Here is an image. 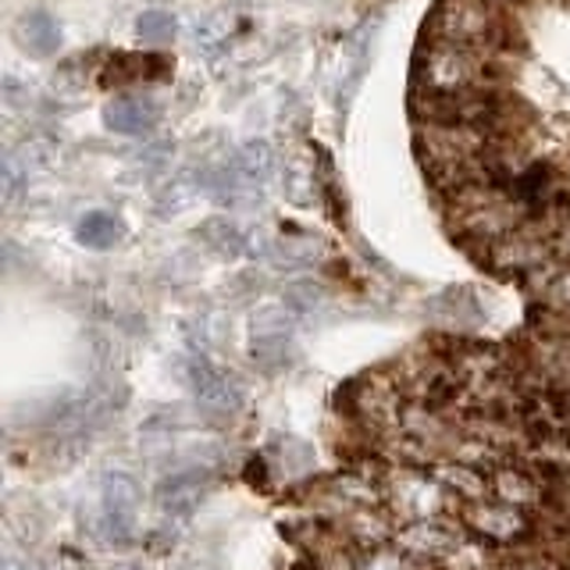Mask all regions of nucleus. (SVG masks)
<instances>
[{
  "instance_id": "obj_1",
  "label": "nucleus",
  "mask_w": 570,
  "mask_h": 570,
  "mask_svg": "<svg viewBox=\"0 0 570 570\" xmlns=\"http://www.w3.org/2000/svg\"><path fill=\"white\" fill-rule=\"evenodd\" d=\"M492 68L478 50L453 47V43H432L414 68V82L421 97H463L478 94L489 82Z\"/></svg>"
},
{
  "instance_id": "obj_2",
  "label": "nucleus",
  "mask_w": 570,
  "mask_h": 570,
  "mask_svg": "<svg viewBox=\"0 0 570 570\" xmlns=\"http://www.w3.org/2000/svg\"><path fill=\"white\" fill-rule=\"evenodd\" d=\"M503 22L492 0H442L432 22V43H453L468 50H492L503 43Z\"/></svg>"
},
{
  "instance_id": "obj_3",
  "label": "nucleus",
  "mask_w": 570,
  "mask_h": 570,
  "mask_svg": "<svg viewBox=\"0 0 570 570\" xmlns=\"http://www.w3.org/2000/svg\"><path fill=\"white\" fill-rule=\"evenodd\" d=\"M136 510H139L136 478L125 471H111L100 485V528L104 539L115 549H129L136 542Z\"/></svg>"
},
{
  "instance_id": "obj_4",
  "label": "nucleus",
  "mask_w": 570,
  "mask_h": 570,
  "mask_svg": "<svg viewBox=\"0 0 570 570\" xmlns=\"http://www.w3.org/2000/svg\"><path fill=\"white\" fill-rule=\"evenodd\" d=\"M189 385L200 400L204 414L210 417H232L239 414L243 406V389L236 385V379H228L222 367H214L207 356H193L189 361Z\"/></svg>"
},
{
  "instance_id": "obj_5",
  "label": "nucleus",
  "mask_w": 570,
  "mask_h": 570,
  "mask_svg": "<svg viewBox=\"0 0 570 570\" xmlns=\"http://www.w3.org/2000/svg\"><path fill=\"white\" fill-rule=\"evenodd\" d=\"M460 517H463V524H468V531L485 534L492 542H517V539H524L531 528L528 513L503 503V499H492V503L489 499H478V503L460 507Z\"/></svg>"
},
{
  "instance_id": "obj_6",
  "label": "nucleus",
  "mask_w": 570,
  "mask_h": 570,
  "mask_svg": "<svg viewBox=\"0 0 570 570\" xmlns=\"http://www.w3.org/2000/svg\"><path fill=\"white\" fill-rule=\"evenodd\" d=\"M254 361L264 371H278L289 364V338H293V314L289 307H261L254 314Z\"/></svg>"
},
{
  "instance_id": "obj_7",
  "label": "nucleus",
  "mask_w": 570,
  "mask_h": 570,
  "mask_svg": "<svg viewBox=\"0 0 570 570\" xmlns=\"http://www.w3.org/2000/svg\"><path fill=\"white\" fill-rule=\"evenodd\" d=\"M392 503L406 521H424V517H439L453 503V495L442 489L435 474H400L396 485H392Z\"/></svg>"
},
{
  "instance_id": "obj_8",
  "label": "nucleus",
  "mask_w": 570,
  "mask_h": 570,
  "mask_svg": "<svg viewBox=\"0 0 570 570\" xmlns=\"http://www.w3.org/2000/svg\"><path fill=\"white\" fill-rule=\"evenodd\" d=\"M396 546L414 560H445L460 549V534L442 517H424V521H410L396 534Z\"/></svg>"
},
{
  "instance_id": "obj_9",
  "label": "nucleus",
  "mask_w": 570,
  "mask_h": 570,
  "mask_svg": "<svg viewBox=\"0 0 570 570\" xmlns=\"http://www.w3.org/2000/svg\"><path fill=\"white\" fill-rule=\"evenodd\" d=\"M207 481H210V468H204V463L171 471L168 478H160V485H157L160 510L171 513V517H189L196 510V503H200Z\"/></svg>"
},
{
  "instance_id": "obj_10",
  "label": "nucleus",
  "mask_w": 570,
  "mask_h": 570,
  "mask_svg": "<svg viewBox=\"0 0 570 570\" xmlns=\"http://www.w3.org/2000/svg\"><path fill=\"white\" fill-rule=\"evenodd\" d=\"M160 111H157V104L150 97H118L104 107V121H107V129H115L121 136H142V132H150L154 125H157Z\"/></svg>"
},
{
  "instance_id": "obj_11",
  "label": "nucleus",
  "mask_w": 570,
  "mask_h": 570,
  "mask_svg": "<svg viewBox=\"0 0 570 570\" xmlns=\"http://www.w3.org/2000/svg\"><path fill=\"white\" fill-rule=\"evenodd\" d=\"M492 495L503 503L528 510L542 503V478L528 468H495L492 471Z\"/></svg>"
},
{
  "instance_id": "obj_12",
  "label": "nucleus",
  "mask_w": 570,
  "mask_h": 570,
  "mask_svg": "<svg viewBox=\"0 0 570 570\" xmlns=\"http://www.w3.org/2000/svg\"><path fill=\"white\" fill-rule=\"evenodd\" d=\"M18 40H22V47L29 53L47 58V53L61 47V26L53 22L50 11H29L22 22H18Z\"/></svg>"
},
{
  "instance_id": "obj_13",
  "label": "nucleus",
  "mask_w": 570,
  "mask_h": 570,
  "mask_svg": "<svg viewBox=\"0 0 570 570\" xmlns=\"http://www.w3.org/2000/svg\"><path fill=\"white\" fill-rule=\"evenodd\" d=\"M236 175H239V183L243 186H264L267 183V175H272L275 168V150H272V142L267 139H249L243 142V147L236 150Z\"/></svg>"
},
{
  "instance_id": "obj_14",
  "label": "nucleus",
  "mask_w": 570,
  "mask_h": 570,
  "mask_svg": "<svg viewBox=\"0 0 570 570\" xmlns=\"http://www.w3.org/2000/svg\"><path fill=\"white\" fill-rule=\"evenodd\" d=\"M76 236L89 249H111V246H118L125 239V225L107 210H89L86 218L79 222Z\"/></svg>"
},
{
  "instance_id": "obj_15",
  "label": "nucleus",
  "mask_w": 570,
  "mask_h": 570,
  "mask_svg": "<svg viewBox=\"0 0 570 570\" xmlns=\"http://www.w3.org/2000/svg\"><path fill=\"white\" fill-rule=\"evenodd\" d=\"M232 32H236V14H232V11L210 14L207 22L196 29V50L207 53V58H214V53H218L232 40Z\"/></svg>"
},
{
  "instance_id": "obj_16",
  "label": "nucleus",
  "mask_w": 570,
  "mask_h": 570,
  "mask_svg": "<svg viewBox=\"0 0 570 570\" xmlns=\"http://www.w3.org/2000/svg\"><path fill=\"white\" fill-rule=\"evenodd\" d=\"M421 560L406 557L400 546H374L367 557L356 563V570H414Z\"/></svg>"
},
{
  "instance_id": "obj_17",
  "label": "nucleus",
  "mask_w": 570,
  "mask_h": 570,
  "mask_svg": "<svg viewBox=\"0 0 570 570\" xmlns=\"http://www.w3.org/2000/svg\"><path fill=\"white\" fill-rule=\"evenodd\" d=\"M178 29L175 22V14L168 8H150V11H142L139 14V22H136V32L142 36V40H150V43H160V40H171Z\"/></svg>"
},
{
  "instance_id": "obj_18",
  "label": "nucleus",
  "mask_w": 570,
  "mask_h": 570,
  "mask_svg": "<svg viewBox=\"0 0 570 570\" xmlns=\"http://www.w3.org/2000/svg\"><path fill=\"white\" fill-rule=\"evenodd\" d=\"M204 236L214 249H222V254H239V246H243V236H239V228L225 222V218H214L204 225Z\"/></svg>"
},
{
  "instance_id": "obj_19",
  "label": "nucleus",
  "mask_w": 570,
  "mask_h": 570,
  "mask_svg": "<svg viewBox=\"0 0 570 570\" xmlns=\"http://www.w3.org/2000/svg\"><path fill=\"white\" fill-rule=\"evenodd\" d=\"M321 303H325V289L314 282H296L289 285V293H285V307L289 311H314Z\"/></svg>"
},
{
  "instance_id": "obj_20",
  "label": "nucleus",
  "mask_w": 570,
  "mask_h": 570,
  "mask_svg": "<svg viewBox=\"0 0 570 570\" xmlns=\"http://www.w3.org/2000/svg\"><path fill=\"white\" fill-rule=\"evenodd\" d=\"M546 299H549V307L570 314V264L560 267V272L546 282Z\"/></svg>"
},
{
  "instance_id": "obj_21",
  "label": "nucleus",
  "mask_w": 570,
  "mask_h": 570,
  "mask_svg": "<svg viewBox=\"0 0 570 570\" xmlns=\"http://www.w3.org/2000/svg\"><path fill=\"white\" fill-rule=\"evenodd\" d=\"M18 186H22V175H18L14 160H11V157H4V204H11V200H14Z\"/></svg>"
},
{
  "instance_id": "obj_22",
  "label": "nucleus",
  "mask_w": 570,
  "mask_h": 570,
  "mask_svg": "<svg viewBox=\"0 0 570 570\" xmlns=\"http://www.w3.org/2000/svg\"><path fill=\"white\" fill-rule=\"evenodd\" d=\"M503 570H552L546 560H534V557H524V560H510Z\"/></svg>"
},
{
  "instance_id": "obj_23",
  "label": "nucleus",
  "mask_w": 570,
  "mask_h": 570,
  "mask_svg": "<svg viewBox=\"0 0 570 570\" xmlns=\"http://www.w3.org/2000/svg\"><path fill=\"white\" fill-rule=\"evenodd\" d=\"M0 570H36L29 560H22V557H4V567Z\"/></svg>"
},
{
  "instance_id": "obj_24",
  "label": "nucleus",
  "mask_w": 570,
  "mask_h": 570,
  "mask_svg": "<svg viewBox=\"0 0 570 570\" xmlns=\"http://www.w3.org/2000/svg\"><path fill=\"white\" fill-rule=\"evenodd\" d=\"M118 570H139V567H118Z\"/></svg>"
},
{
  "instance_id": "obj_25",
  "label": "nucleus",
  "mask_w": 570,
  "mask_h": 570,
  "mask_svg": "<svg viewBox=\"0 0 570 570\" xmlns=\"http://www.w3.org/2000/svg\"><path fill=\"white\" fill-rule=\"evenodd\" d=\"M492 4H495V0H492Z\"/></svg>"
}]
</instances>
